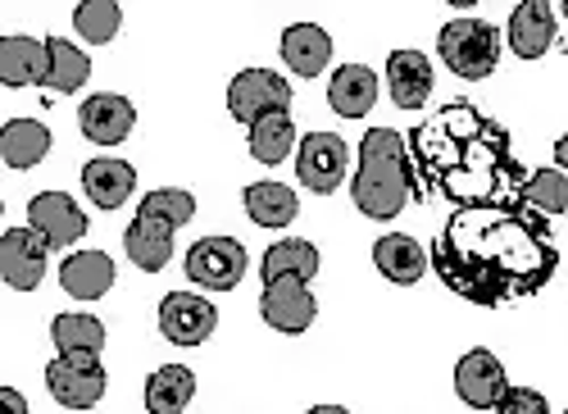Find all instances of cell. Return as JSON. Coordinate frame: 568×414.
<instances>
[{
    "label": "cell",
    "instance_id": "5b68a950",
    "mask_svg": "<svg viewBox=\"0 0 568 414\" xmlns=\"http://www.w3.org/2000/svg\"><path fill=\"white\" fill-rule=\"evenodd\" d=\"M227 110L246 128H255L268 114H287L292 110V82L273 69H242L227 82Z\"/></svg>",
    "mask_w": 568,
    "mask_h": 414
},
{
    "label": "cell",
    "instance_id": "277c9868",
    "mask_svg": "<svg viewBox=\"0 0 568 414\" xmlns=\"http://www.w3.org/2000/svg\"><path fill=\"white\" fill-rule=\"evenodd\" d=\"M437 51H442V64L464 78V82H483L496 73V60H500V32L487 23V19H450L437 37Z\"/></svg>",
    "mask_w": 568,
    "mask_h": 414
},
{
    "label": "cell",
    "instance_id": "f1b7e54d",
    "mask_svg": "<svg viewBox=\"0 0 568 414\" xmlns=\"http://www.w3.org/2000/svg\"><path fill=\"white\" fill-rule=\"evenodd\" d=\"M292 147H296V119L292 110L287 114H268L251 128V155L260 164H282V160H292Z\"/></svg>",
    "mask_w": 568,
    "mask_h": 414
},
{
    "label": "cell",
    "instance_id": "ffe728a7",
    "mask_svg": "<svg viewBox=\"0 0 568 414\" xmlns=\"http://www.w3.org/2000/svg\"><path fill=\"white\" fill-rule=\"evenodd\" d=\"M60 287L73 301H101L114 287V260L105 251H73L60 264Z\"/></svg>",
    "mask_w": 568,
    "mask_h": 414
},
{
    "label": "cell",
    "instance_id": "d4e9b609",
    "mask_svg": "<svg viewBox=\"0 0 568 414\" xmlns=\"http://www.w3.org/2000/svg\"><path fill=\"white\" fill-rule=\"evenodd\" d=\"M196 396V374L186 364H160L146 378V414H182Z\"/></svg>",
    "mask_w": 568,
    "mask_h": 414
},
{
    "label": "cell",
    "instance_id": "2e32d148",
    "mask_svg": "<svg viewBox=\"0 0 568 414\" xmlns=\"http://www.w3.org/2000/svg\"><path fill=\"white\" fill-rule=\"evenodd\" d=\"M45 78H51V46L37 37H0V82L45 87Z\"/></svg>",
    "mask_w": 568,
    "mask_h": 414
},
{
    "label": "cell",
    "instance_id": "836d02e7",
    "mask_svg": "<svg viewBox=\"0 0 568 414\" xmlns=\"http://www.w3.org/2000/svg\"><path fill=\"white\" fill-rule=\"evenodd\" d=\"M496 414H550V405L537 387H509L505 401L496 405Z\"/></svg>",
    "mask_w": 568,
    "mask_h": 414
},
{
    "label": "cell",
    "instance_id": "52a82bcc",
    "mask_svg": "<svg viewBox=\"0 0 568 414\" xmlns=\"http://www.w3.org/2000/svg\"><path fill=\"white\" fill-rule=\"evenodd\" d=\"M346 169H351V147L342 142L337 132H305L301 137V151H296L301 188H310L318 196H333L342 188Z\"/></svg>",
    "mask_w": 568,
    "mask_h": 414
},
{
    "label": "cell",
    "instance_id": "30bf717a",
    "mask_svg": "<svg viewBox=\"0 0 568 414\" xmlns=\"http://www.w3.org/2000/svg\"><path fill=\"white\" fill-rule=\"evenodd\" d=\"M505 392H509L505 364L487 346H473L468 355H459V364H455V396L468 410H496L505 401Z\"/></svg>",
    "mask_w": 568,
    "mask_h": 414
},
{
    "label": "cell",
    "instance_id": "9c48e42d",
    "mask_svg": "<svg viewBox=\"0 0 568 414\" xmlns=\"http://www.w3.org/2000/svg\"><path fill=\"white\" fill-rule=\"evenodd\" d=\"M260 314H264V324L273 333L296 337V333H305L314 319H318V301H314V292H310L305 279H277V283H264Z\"/></svg>",
    "mask_w": 568,
    "mask_h": 414
},
{
    "label": "cell",
    "instance_id": "e0dca14e",
    "mask_svg": "<svg viewBox=\"0 0 568 414\" xmlns=\"http://www.w3.org/2000/svg\"><path fill=\"white\" fill-rule=\"evenodd\" d=\"M373 264H377V273H383L387 283H396V287H414L423 273L433 269V255L423 251L414 238H405V233H387V238H377V242H373Z\"/></svg>",
    "mask_w": 568,
    "mask_h": 414
},
{
    "label": "cell",
    "instance_id": "8fae6325",
    "mask_svg": "<svg viewBox=\"0 0 568 414\" xmlns=\"http://www.w3.org/2000/svg\"><path fill=\"white\" fill-rule=\"evenodd\" d=\"M219 329V310L196 292H169L160 301V333L173 346H201Z\"/></svg>",
    "mask_w": 568,
    "mask_h": 414
},
{
    "label": "cell",
    "instance_id": "4fadbf2b",
    "mask_svg": "<svg viewBox=\"0 0 568 414\" xmlns=\"http://www.w3.org/2000/svg\"><path fill=\"white\" fill-rule=\"evenodd\" d=\"M28 228H37L51 251H64L78 238H87V214L64 192H41V196L28 201Z\"/></svg>",
    "mask_w": 568,
    "mask_h": 414
},
{
    "label": "cell",
    "instance_id": "6da1fadb",
    "mask_svg": "<svg viewBox=\"0 0 568 414\" xmlns=\"http://www.w3.org/2000/svg\"><path fill=\"white\" fill-rule=\"evenodd\" d=\"M559 264L550 219L524 201L455 210L433 238L437 279L468 305H509L537 296Z\"/></svg>",
    "mask_w": 568,
    "mask_h": 414
},
{
    "label": "cell",
    "instance_id": "4dcf8cb0",
    "mask_svg": "<svg viewBox=\"0 0 568 414\" xmlns=\"http://www.w3.org/2000/svg\"><path fill=\"white\" fill-rule=\"evenodd\" d=\"M45 46H51V78H45V87H51V91H78V87H87L91 55L78 51V46L64 41V37H51Z\"/></svg>",
    "mask_w": 568,
    "mask_h": 414
},
{
    "label": "cell",
    "instance_id": "7c38bea8",
    "mask_svg": "<svg viewBox=\"0 0 568 414\" xmlns=\"http://www.w3.org/2000/svg\"><path fill=\"white\" fill-rule=\"evenodd\" d=\"M45 238L37 228H10L0 238V279H6L14 292H37L45 279Z\"/></svg>",
    "mask_w": 568,
    "mask_h": 414
},
{
    "label": "cell",
    "instance_id": "d6a6232c",
    "mask_svg": "<svg viewBox=\"0 0 568 414\" xmlns=\"http://www.w3.org/2000/svg\"><path fill=\"white\" fill-rule=\"evenodd\" d=\"M136 214H151V219H164V223L182 228V223H192V214H196V196L182 192V188H155L151 196H141Z\"/></svg>",
    "mask_w": 568,
    "mask_h": 414
},
{
    "label": "cell",
    "instance_id": "d590c367",
    "mask_svg": "<svg viewBox=\"0 0 568 414\" xmlns=\"http://www.w3.org/2000/svg\"><path fill=\"white\" fill-rule=\"evenodd\" d=\"M555 169H564V173H568V132L555 142Z\"/></svg>",
    "mask_w": 568,
    "mask_h": 414
},
{
    "label": "cell",
    "instance_id": "7402d4cb",
    "mask_svg": "<svg viewBox=\"0 0 568 414\" xmlns=\"http://www.w3.org/2000/svg\"><path fill=\"white\" fill-rule=\"evenodd\" d=\"M82 192L97 201L101 210H119L136 192V169L128 160H87L82 169Z\"/></svg>",
    "mask_w": 568,
    "mask_h": 414
},
{
    "label": "cell",
    "instance_id": "e575fe53",
    "mask_svg": "<svg viewBox=\"0 0 568 414\" xmlns=\"http://www.w3.org/2000/svg\"><path fill=\"white\" fill-rule=\"evenodd\" d=\"M0 410H6V414H28L23 392H19V387H6V392H0Z\"/></svg>",
    "mask_w": 568,
    "mask_h": 414
},
{
    "label": "cell",
    "instance_id": "3957f363",
    "mask_svg": "<svg viewBox=\"0 0 568 414\" xmlns=\"http://www.w3.org/2000/svg\"><path fill=\"white\" fill-rule=\"evenodd\" d=\"M414 164H409V142L392 128H368L359 142V164H355V182L351 196L355 210L387 223L405 210V201L414 196Z\"/></svg>",
    "mask_w": 568,
    "mask_h": 414
},
{
    "label": "cell",
    "instance_id": "603a6c76",
    "mask_svg": "<svg viewBox=\"0 0 568 414\" xmlns=\"http://www.w3.org/2000/svg\"><path fill=\"white\" fill-rule=\"evenodd\" d=\"M377 101V78L368 64H342L327 82V105H333L342 119H364L373 114Z\"/></svg>",
    "mask_w": 568,
    "mask_h": 414
},
{
    "label": "cell",
    "instance_id": "5bb4252c",
    "mask_svg": "<svg viewBox=\"0 0 568 414\" xmlns=\"http://www.w3.org/2000/svg\"><path fill=\"white\" fill-rule=\"evenodd\" d=\"M136 123V110L128 97H119V91H97V97H87L82 110H78V128L87 142L97 147H119L128 142V132Z\"/></svg>",
    "mask_w": 568,
    "mask_h": 414
},
{
    "label": "cell",
    "instance_id": "7a4b0ae2",
    "mask_svg": "<svg viewBox=\"0 0 568 414\" xmlns=\"http://www.w3.org/2000/svg\"><path fill=\"white\" fill-rule=\"evenodd\" d=\"M409 164L418 169V196H446L455 210L509 205L528 182L505 123L473 101H450L428 123H418L409 132Z\"/></svg>",
    "mask_w": 568,
    "mask_h": 414
},
{
    "label": "cell",
    "instance_id": "f546056e",
    "mask_svg": "<svg viewBox=\"0 0 568 414\" xmlns=\"http://www.w3.org/2000/svg\"><path fill=\"white\" fill-rule=\"evenodd\" d=\"M518 201L524 205H532L537 214H546V219H555V214H564L568 210V173L564 169H537V173H528V182H524V192H518Z\"/></svg>",
    "mask_w": 568,
    "mask_h": 414
},
{
    "label": "cell",
    "instance_id": "cb8c5ba5",
    "mask_svg": "<svg viewBox=\"0 0 568 414\" xmlns=\"http://www.w3.org/2000/svg\"><path fill=\"white\" fill-rule=\"evenodd\" d=\"M318 273V246L305 242V238H282L264 251L260 260V279L264 283H277V279H314Z\"/></svg>",
    "mask_w": 568,
    "mask_h": 414
},
{
    "label": "cell",
    "instance_id": "4316f807",
    "mask_svg": "<svg viewBox=\"0 0 568 414\" xmlns=\"http://www.w3.org/2000/svg\"><path fill=\"white\" fill-rule=\"evenodd\" d=\"M51 151V128L37 119H10L6 132H0V155H6L10 169H32Z\"/></svg>",
    "mask_w": 568,
    "mask_h": 414
},
{
    "label": "cell",
    "instance_id": "83f0119b",
    "mask_svg": "<svg viewBox=\"0 0 568 414\" xmlns=\"http://www.w3.org/2000/svg\"><path fill=\"white\" fill-rule=\"evenodd\" d=\"M51 342L60 355H97L105 351V324L97 314H55L51 319Z\"/></svg>",
    "mask_w": 568,
    "mask_h": 414
},
{
    "label": "cell",
    "instance_id": "1f68e13d",
    "mask_svg": "<svg viewBox=\"0 0 568 414\" xmlns=\"http://www.w3.org/2000/svg\"><path fill=\"white\" fill-rule=\"evenodd\" d=\"M73 28L82 32V41L105 46V41L119 37V28H123V10L114 6V0H78V6H73Z\"/></svg>",
    "mask_w": 568,
    "mask_h": 414
},
{
    "label": "cell",
    "instance_id": "484cf974",
    "mask_svg": "<svg viewBox=\"0 0 568 414\" xmlns=\"http://www.w3.org/2000/svg\"><path fill=\"white\" fill-rule=\"evenodd\" d=\"M246 214L260 223V228H292L296 214H301V201L287 182H251L246 188Z\"/></svg>",
    "mask_w": 568,
    "mask_h": 414
},
{
    "label": "cell",
    "instance_id": "d6986e66",
    "mask_svg": "<svg viewBox=\"0 0 568 414\" xmlns=\"http://www.w3.org/2000/svg\"><path fill=\"white\" fill-rule=\"evenodd\" d=\"M387 87L400 110H423L433 97V64L423 51H392L387 55Z\"/></svg>",
    "mask_w": 568,
    "mask_h": 414
},
{
    "label": "cell",
    "instance_id": "8992f818",
    "mask_svg": "<svg viewBox=\"0 0 568 414\" xmlns=\"http://www.w3.org/2000/svg\"><path fill=\"white\" fill-rule=\"evenodd\" d=\"M182 269H186V279H192L196 287H205V292H232L246 279L251 255L236 238H201L192 251H186Z\"/></svg>",
    "mask_w": 568,
    "mask_h": 414
},
{
    "label": "cell",
    "instance_id": "ba28073f",
    "mask_svg": "<svg viewBox=\"0 0 568 414\" xmlns=\"http://www.w3.org/2000/svg\"><path fill=\"white\" fill-rule=\"evenodd\" d=\"M45 387L64 410H91L105 396V364L97 355H55L45 364Z\"/></svg>",
    "mask_w": 568,
    "mask_h": 414
},
{
    "label": "cell",
    "instance_id": "ac0fdd59",
    "mask_svg": "<svg viewBox=\"0 0 568 414\" xmlns=\"http://www.w3.org/2000/svg\"><path fill=\"white\" fill-rule=\"evenodd\" d=\"M173 233H178L173 223L151 219V214H136L128 223V233H123V251H128V260L141 273H160L173 260Z\"/></svg>",
    "mask_w": 568,
    "mask_h": 414
},
{
    "label": "cell",
    "instance_id": "74e56055",
    "mask_svg": "<svg viewBox=\"0 0 568 414\" xmlns=\"http://www.w3.org/2000/svg\"><path fill=\"white\" fill-rule=\"evenodd\" d=\"M559 10H564V14H568V0H564V6H559Z\"/></svg>",
    "mask_w": 568,
    "mask_h": 414
},
{
    "label": "cell",
    "instance_id": "9a60e30c",
    "mask_svg": "<svg viewBox=\"0 0 568 414\" xmlns=\"http://www.w3.org/2000/svg\"><path fill=\"white\" fill-rule=\"evenodd\" d=\"M555 46V6L546 0H524L509 10V51L518 60H541Z\"/></svg>",
    "mask_w": 568,
    "mask_h": 414
},
{
    "label": "cell",
    "instance_id": "8d00e7d4",
    "mask_svg": "<svg viewBox=\"0 0 568 414\" xmlns=\"http://www.w3.org/2000/svg\"><path fill=\"white\" fill-rule=\"evenodd\" d=\"M305 414H351L346 405H314V410H305Z\"/></svg>",
    "mask_w": 568,
    "mask_h": 414
},
{
    "label": "cell",
    "instance_id": "44dd1931",
    "mask_svg": "<svg viewBox=\"0 0 568 414\" xmlns=\"http://www.w3.org/2000/svg\"><path fill=\"white\" fill-rule=\"evenodd\" d=\"M282 60L301 78H318L327 69V60H333V37L318 23H292L282 32Z\"/></svg>",
    "mask_w": 568,
    "mask_h": 414
}]
</instances>
